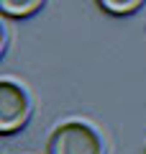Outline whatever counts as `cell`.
Segmentation results:
<instances>
[{
    "instance_id": "4",
    "label": "cell",
    "mask_w": 146,
    "mask_h": 154,
    "mask_svg": "<svg viewBox=\"0 0 146 154\" xmlns=\"http://www.w3.org/2000/svg\"><path fill=\"white\" fill-rule=\"evenodd\" d=\"M95 3L110 16H133L146 0H95Z\"/></svg>"
},
{
    "instance_id": "3",
    "label": "cell",
    "mask_w": 146,
    "mask_h": 154,
    "mask_svg": "<svg viewBox=\"0 0 146 154\" xmlns=\"http://www.w3.org/2000/svg\"><path fill=\"white\" fill-rule=\"evenodd\" d=\"M41 5H44V0H0L3 16H11V18H28Z\"/></svg>"
},
{
    "instance_id": "1",
    "label": "cell",
    "mask_w": 146,
    "mask_h": 154,
    "mask_svg": "<svg viewBox=\"0 0 146 154\" xmlns=\"http://www.w3.org/2000/svg\"><path fill=\"white\" fill-rule=\"evenodd\" d=\"M49 154H105L103 139L87 123H62L49 139Z\"/></svg>"
},
{
    "instance_id": "2",
    "label": "cell",
    "mask_w": 146,
    "mask_h": 154,
    "mask_svg": "<svg viewBox=\"0 0 146 154\" xmlns=\"http://www.w3.org/2000/svg\"><path fill=\"white\" fill-rule=\"evenodd\" d=\"M31 118V100L21 85L3 80L0 82V134L11 136L21 131Z\"/></svg>"
}]
</instances>
